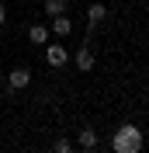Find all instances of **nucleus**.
<instances>
[{"instance_id": "1", "label": "nucleus", "mask_w": 149, "mask_h": 153, "mask_svg": "<svg viewBox=\"0 0 149 153\" xmlns=\"http://www.w3.org/2000/svg\"><path fill=\"white\" fill-rule=\"evenodd\" d=\"M111 146H114V153H139V150H142V129H139V125H132V122L118 125Z\"/></svg>"}, {"instance_id": "2", "label": "nucleus", "mask_w": 149, "mask_h": 153, "mask_svg": "<svg viewBox=\"0 0 149 153\" xmlns=\"http://www.w3.org/2000/svg\"><path fill=\"white\" fill-rule=\"evenodd\" d=\"M28 84H31V70H28V66L10 70V76H7V87H10V91H24Z\"/></svg>"}, {"instance_id": "3", "label": "nucleus", "mask_w": 149, "mask_h": 153, "mask_svg": "<svg viewBox=\"0 0 149 153\" xmlns=\"http://www.w3.org/2000/svg\"><path fill=\"white\" fill-rule=\"evenodd\" d=\"M45 59H49V66H56V70H59V66H66V59H69V56H66V49L56 42V45H49V49H45Z\"/></svg>"}, {"instance_id": "4", "label": "nucleus", "mask_w": 149, "mask_h": 153, "mask_svg": "<svg viewBox=\"0 0 149 153\" xmlns=\"http://www.w3.org/2000/svg\"><path fill=\"white\" fill-rule=\"evenodd\" d=\"M104 18H108V7H104V4H90V7H87V21H90V28H97Z\"/></svg>"}, {"instance_id": "5", "label": "nucleus", "mask_w": 149, "mask_h": 153, "mask_svg": "<svg viewBox=\"0 0 149 153\" xmlns=\"http://www.w3.org/2000/svg\"><path fill=\"white\" fill-rule=\"evenodd\" d=\"M76 143L83 146V150H94V146H97V132H94L90 125H83V129H80V136H76Z\"/></svg>"}, {"instance_id": "6", "label": "nucleus", "mask_w": 149, "mask_h": 153, "mask_svg": "<svg viewBox=\"0 0 149 153\" xmlns=\"http://www.w3.org/2000/svg\"><path fill=\"white\" fill-rule=\"evenodd\" d=\"M76 66H80V73H90L94 70V56H90V49H80V52H76Z\"/></svg>"}, {"instance_id": "7", "label": "nucleus", "mask_w": 149, "mask_h": 153, "mask_svg": "<svg viewBox=\"0 0 149 153\" xmlns=\"http://www.w3.org/2000/svg\"><path fill=\"white\" fill-rule=\"evenodd\" d=\"M69 28H73V25H69V18H66V14H56V18H52V31H49V35H69Z\"/></svg>"}, {"instance_id": "8", "label": "nucleus", "mask_w": 149, "mask_h": 153, "mask_svg": "<svg viewBox=\"0 0 149 153\" xmlns=\"http://www.w3.org/2000/svg\"><path fill=\"white\" fill-rule=\"evenodd\" d=\"M28 38L35 42V45H45V42H49V28H42V25H31V28H28Z\"/></svg>"}, {"instance_id": "9", "label": "nucleus", "mask_w": 149, "mask_h": 153, "mask_svg": "<svg viewBox=\"0 0 149 153\" xmlns=\"http://www.w3.org/2000/svg\"><path fill=\"white\" fill-rule=\"evenodd\" d=\"M66 10V0H45V14L49 18H56V14H63Z\"/></svg>"}, {"instance_id": "10", "label": "nucleus", "mask_w": 149, "mask_h": 153, "mask_svg": "<svg viewBox=\"0 0 149 153\" xmlns=\"http://www.w3.org/2000/svg\"><path fill=\"white\" fill-rule=\"evenodd\" d=\"M56 153H73V143L69 139H56Z\"/></svg>"}, {"instance_id": "11", "label": "nucleus", "mask_w": 149, "mask_h": 153, "mask_svg": "<svg viewBox=\"0 0 149 153\" xmlns=\"http://www.w3.org/2000/svg\"><path fill=\"white\" fill-rule=\"evenodd\" d=\"M4 21H7V10H4V4H0V25H4Z\"/></svg>"}, {"instance_id": "12", "label": "nucleus", "mask_w": 149, "mask_h": 153, "mask_svg": "<svg viewBox=\"0 0 149 153\" xmlns=\"http://www.w3.org/2000/svg\"><path fill=\"white\" fill-rule=\"evenodd\" d=\"M83 153H97V150H83Z\"/></svg>"}]
</instances>
